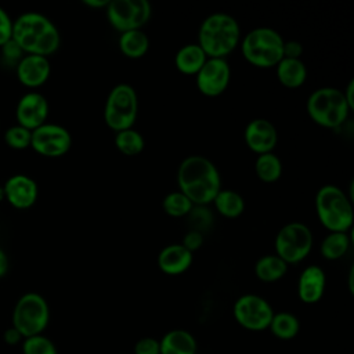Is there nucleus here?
Instances as JSON below:
<instances>
[{
    "label": "nucleus",
    "instance_id": "nucleus-5",
    "mask_svg": "<svg viewBox=\"0 0 354 354\" xmlns=\"http://www.w3.org/2000/svg\"><path fill=\"white\" fill-rule=\"evenodd\" d=\"M283 37L272 28H254L241 39L239 47L243 58L260 69L275 68L283 58Z\"/></svg>",
    "mask_w": 354,
    "mask_h": 354
},
{
    "label": "nucleus",
    "instance_id": "nucleus-12",
    "mask_svg": "<svg viewBox=\"0 0 354 354\" xmlns=\"http://www.w3.org/2000/svg\"><path fill=\"white\" fill-rule=\"evenodd\" d=\"M72 147V136L61 124L46 122L40 127L32 130L30 148L44 158H61L69 152Z\"/></svg>",
    "mask_w": 354,
    "mask_h": 354
},
{
    "label": "nucleus",
    "instance_id": "nucleus-34",
    "mask_svg": "<svg viewBox=\"0 0 354 354\" xmlns=\"http://www.w3.org/2000/svg\"><path fill=\"white\" fill-rule=\"evenodd\" d=\"M133 354H160L159 340L151 336L141 337L136 342Z\"/></svg>",
    "mask_w": 354,
    "mask_h": 354
},
{
    "label": "nucleus",
    "instance_id": "nucleus-18",
    "mask_svg": "<svg viewBox=\"0 0 354 354\" xmlns=\"http://www.w3.org/2000/svg\"><path fill=\"white\" fill-rule=\"evenodd\" d=\"M325 286L326 277L324 270L317 264L307 266L297 279V296L306 304L318 303L324 296Z\"/></svg>",
    "mask_w": 354,
    "mask_h": 354
},
{
    "label": "nucleus",
    "instance_id": "nucleus-11",
    "mask_svg": "<svg viewBox=\"0 0 354 354\" xmlns=\"http://www.w3.org/2000/svg\"><path fill=\"white\" fill-rule=\"evenodd\" d=\"M232 314L235 321L243 329L261 332L268 329L274 310L264 297L254 293H246L235 300Z\"/></svg>",
    "mask_w": 354,
    "mask_h": 354
},
{
    "label": "nucleus",
    "instance_id": "nucleus-3",
    "mask_svg": "<svg viewBox=\"0 0 354 354\" xmlns=\"http://www.w3.org/2000/svg\"><path fill=\"white\" fill-rule=\"evenodd\" d=\"M241 43L238 21L225 12L207 15L198 30V44L207 58H225Z\"/></svg>",
    "mask_w": 354,
    "mask_h": 354
},
{
    "label": "nucleus",
    "instance_id": "nucleus-29",
    "mask_svg": "<svg viewBox=\"0 0 354 354\" xmlns=\"http://www.w3.org/2000/svg\"><path fill=\"white\" fill-rule=\"evenodd\" d=\"M115 147L126 156H136L144 151L145 140L140 131L131 127L115 134Z\"/></svg>",
    "mask_w": 354,
    "mask_h": 354
},
{
    "label": "nucleus",
    "instance_id": "nucleus-21",
    "mask_svg": "<svg viewBox=\"0 0 354 354\" xmlns=\"http://www.w3.org/2000/svg\"><path fill=\"white\" fill-rule=\"evenodd\" d=\"M206 59L207 57L198 43H188L177 50L174 55V66L183 75L195 76Z\"/></svg>",
    "mask_w": 354,
    "mask_h": 354
},
{
    "label": "nucleus",
    "instance_id": "nucleus-10",
    "mask_svg": "<svg viewBox=\"0 0 354 354\" xmlns=\"http://www.w3.org/2000/svg\"><path fill=\"white\" fill-rule=\"evenodd\" d=\"M105 15L109 25L119 33L142 29L152 15L148 0H109Z\"/></svg>",
    "mask_w": 354,
    "mask_h": 354
},
{
    "label": "nucleus",
    "instance_id": "nucleus-44",
    "mask_svg": "<svg viewBox=\"0 0 354 354\" xmlns=\"http://www.w3.org/2000/svg\"><path fill=\"white\" fill-rule=\"evenodd\" d=\"M120 354H122V353H120Z\"/></svg>",
    "mask_w": 354,
    "mask_h": 354
},
{
    "label": "nucleus",
    "instance_id": "nucleus-25",
    "mask_svg": "<svg viewBox=\"0 0 354 354\" xmlns=\"http://www.w3.org/2000/svg\"><path fill=\"white\" fill-rule=\"evenodd\" d=\"M214 209L218 214L227 218H236L245 210V199L243 196L232 189L221 188L214 196L213 202Z\"/></svg>",
    "mask_w": 354,
    "mask_h": 354
},
{
    "label": "nucleus",
    "instance_id": "nucleus-13",
    "mask_svg": "<svg viewBox=\"0 0 354 354\" xmlns=\"http://www.w3.org/2000/svg\"><path fill=\"white\" fill-rule=\"evenodd\" d=\"M231 80V68L225 58H207L195 75L196 88L205 97H218Z\"/></svg>",
    "mask_w": 354,
    "mask_h": 354
},
{
    "label": "nucleus",
    "instance_id": "nucleus-39",
    "mask_svg": "<svg viewBox=\"0 0 354 354\" xmlns=\"http://www.w3.org/2000/svg\"><path fill=\"white\" fill-rule=\"evenodd\" d=\"M3 340H4V343L8 344V346H15V344H18V343H22L24 337L21 336V333H19L15 328L10 326V328H7V329L4 330V333H3Z\"/></svg>",
    "mask_w": 354,
    "mask_h": 354
},
{
    "label": "nucleus",
    "instance_id": "nucleus-20",
    "mask_svg": "<svg viewBox=\"0 0 354 354\" xmlns=\"http://www.w3.org/2000/svg\"><path fill=\"white\" fill-rule=\"evenodd\" d=\"M160 354H196L198 343L185 329H171L159 340Z\"/></svg>",
    "mask_w": 354,
    "mask_h": 354
},
{
    "label": "nucleus",
    "instance_id": "nucleus-8",
    "mask_svg": "<svg viewBox=\"0 0 354 354\" xmlns=\"http://www.w3.org/2000/svg\"><path fill=\"white\" fill-rule=\"evenodd\" d=\"M138 115V97L133 86L119 83L113 86L105 100L104 122L115 133L131 129Z\"/></svg>",
    "mask_w": 354,
    "mask_h": 354
},
{
    "label": "nucleus",
    "instance_id": "nucleus-27",
    "mask_svg": "<svg viewBox=\"0 0 354 354\" xmlns=\"http://www.w3.org/2000/svg\"><path fill=\"white\" fill-rule=\"evenodd\" d=\"M254 171L260 181L267 184L275 183L282 174V162L274 152L257 155L254 160Z\"/></svg>",
    "mask_w": 354,
    "mask_h": 354
},
{
    "label": "nucleus",
    "instance_id": "nucleus-26",
    "mask_svg": "<svg viewBox=\"0 0 354 354\" xmlns=\"http://www.w3.org/2000/svg\"><path fill=\"white\" fill-rule=\"evenodd\" d=\"M268 329L277 339L292 340L300 332V321L295 314L288 311L274 313Z\"/></svg>",
    "mask_w": 354,
    "mask_h": 354
},
{
    "label": "nucleus",
    "instance_id": "nucleus-43",
    "mask_svg": "<svg viewBox=\"0 0 354 354\" xmlns=\"http://www.w3.org/2000/svg\"><path fill=\"white\" fill-rule=\"evenodd\" d=\"M4 201V189H3V185H0V203Z\"/></svg>",
    "mask_w": 354,
    "mask_h": 354
},
{
    "label": "nucleus",
    "instance_id": "nucleus-38",
    "mask_svg": "<svg viewBox=\"0 0 354 354\" xmlns=\"http://www.w3.org/2000/svg\"><path fill=\"white\" fill-rule=\"evenodd\" d=\"M303 54V44L299 40H285L283 41V58L300 59Z\"/></svg>",
    "mask_w": 354,
    "mask_h": 354
},
{
    "label": "nucleus",
    "instance_id": "nucleus-36",
    "mask_svg": "<svg viewBox=\"0 0 354 354\" xmlns=\"http://www.w3.org/2000/svg\"><path fill=\"white\" fill-rule=\"evenodd\" d=\"M12 22L8 12L0 7V47L12 39Z\"/></svg>",
    "mask_w": 354,
    "mask_h": 354
},
{
    "label": "nucleus",
    "instance_id": "nucleus-33",
    "mask_svg": "<svg viewBox=\"0 0 354 354\" xmlns=\"http://www.w3.org/2000/svg\"><path fill=\"white\" fill-rule=\"evenodd\" d=\"M187 217L191 230L198 231L201 234H203L213 223V214L207 209V206H194Z\"/></svg>",
    "mask_w": 354,
    "mask_h": 354
},
{
    "label": "nucleus",
    "instance_id": "nucleus-32",
    "mask_svg": "<svg viewBox=\"0 0 354 354\" xmlns=\"http://www.w3.org/2000/svg\"><path fill=\"white\" fill-rule=\"evenodd\" d=\"M30 137H32V131L19 126V124H14L10 126L6 133H4V141L7 144V147L17 149V151H22L30 147Z\"/></svg>",
    "mask_w": 354,
    "mask_h": 354
},
{
    "label": "nucleus",
    "instance_id": "nucleus-41",
    "mask_svg": "<svg viewBox=\"0 0 354 354\" xmlns=\"http://www.w3.org/2000/svg\"><path fill=\"white\" fill-rule=\"evenodd\" d=\"M8 272V257L3 249H0V278Z\"/></svg>",
    "mask_w": 354,
    "mask_h": 354
},
{
    "label": "nucleus",
    "instance_id": "nucleus-22",
    "mask_svg": "<svg viewBox=\"0 0 354 354\" xmlns=\"http://www.w3.org/2000/svg\"><path fill=\"white\" fill-rule=\"evenodd\" d=\"M277 79L286 88H299L307 79V68L301 59L282 58L277 65Z\"/></svg>",
    "mask_w": 354,
    "mask_h": 354
},
{
    "label": "nucleus",
    "instance_id": "nucleus-16",
    "mask_svg": "<svg viewBox=\"0 0 354 354\" xmlns=\"http://www.w3.org/2000/svg\"><path fill=\"white\" fill-rule=\"evenodd\" d=\"M243 140L252 152L263 155L272 152V149L277 147L278 131L268 119L256 118L245 126Z\"/></svg>",
    "mask_w": 354,
    "mask_h": 354
},
{
    "label": "nucleus",
    "instance_id": "nucleus-31",
    "mask_svg": "<svg viewBox=\"0 0 354 354\" xmlns=\"http://www.w3.org/2000/svg\"><path fill=\"white\" fill-rule=\"evenodd\" d=\"M22 354H58V350L54 342L41 333L22 340Z\"/></svg>",
    "mask_w": 354,
    "mask_h": 354
},
{
    "label": "nucleus",
    "instance_id": "nucleus-7",
    "mask_svg": "<svg viewBox=\"0 0 354 354\" xmlns=\"http://www.w3.org/2000/svg\"><path fill=\"white\" fill-rule=\"evenodd\" d=\"M50 322V307L47 300L36 292L24 293L15 303L11 314V326L21 336L30 337L41 335Z\"/></svg>",
    "mask_w": 354,
    "mask_h": 354
},
{
    "label": "nucleus",
    "instance_id": "nucleus-24",
    "mask_svg": "<svg viewBox=\"0 0 354 354\" xmlns=\"http://www.w3.org/2000/svg\"><path fill=\"white\" fill-rule=\"evenodd\" d=\"M288 264L277 254H264L254 264V274L261 282H277L288 272Z\"/></svg>",
    "mask_w": 354,
    "mask_h": 354
},
{
    "label": "nucleus",
    "instance_id": "nucleus-14",
    "mask_svg": "<svg viewBox=\"0 0 354 354\" xmlns=\"http://www.w3.org/2000/svg\"><path fill=\"white\" fill-rule=\"evenodd\" d=\"M48 112L50 105L47 98L39 91H28L17 102V124L32 131L47 122Z\"/></svg>",
    "mask_w": 354,
    "mask_h": 354
},
{
    "label": "nucleus",
    "instance_id": "nucleus-9",
    "mask_svg": "<svg viewBox=\"0 0 354 354\" xmlns=\"http://www.w3.org/2000/svg\"><path fill=\"white\" fill-rule=\"evenodd\" d=\"M314 243L311 230L300 221L285 224L275 236V254L288 266L303 261L311 252Z\"/></svg>",
    "mask_w": 354,
    "mask_h": 354
},
{
    "label": "nucleus",
    "instance_id": "nucleus-1",
    "mask_svg": "<svg viewBox=\"0 0 354 354\" xmlns=\"http://www.w3.org/2000/svg\"><path fill=\"white\" fill-rule=\"evenodd\" d=\"M177 185L194 206H207L221 189V176L206 156L189 155L177 169Z\"/></svg>",
    "mask_w": 354,
    "mask_h": 354
},
{
    "label": "nucleus",
    "instance_id": "nucleus-15",
    "mask_svg": "<svg viewBox=\"0 0 354 354\" xmlns=\"http://www.w3.org/2000/svg\"><path fill=\"white\" fill-rule=\"evenodd\" d=\"M4 199L18 210L32 207L39 196L37 183L26 174H14L3 184Z\"/></svg>",
    "mask_w": 354,
    "mask_h": 354
},
{
    "label": "nucleus",
    "instance_id": "nucleus-28",
    "mask_svg": "<svg viewBox=\"0 0 354 354\" xmlns=\"http://www.w3.org/2000/svg\"><path fill=\"white\" fill-rule=\"evenodd\" d=\"M350 248V236L347 232H329L321 242L319 252L326 260L342 259Z\"/></svg>",
    "mask_w": 354,
    "mask_h": 354
},
{
    "label": "nucleus",
    "instance_id": "nucleus-4",
    "mask_svg": "<svg viewBox=\"0 0 354 354\" xmlns=\"http://www.w3.org/2000/svg\"><path fill=\"white\" fill-rule=\"evenodd\" d=\"M315 213L329 232H348L354 221L350 196L333 184L322 185L315 195Z\"/></svg>",
    "mask_w": 354,
    "mask_h": 354
},
{
    "label": "nucleus",
    "instance_id": "nucleus-42",
    "mask_svg": "<svg viewBox=\"0 0 354 354\" xmlns=\"http://www.w3.org/2000/svg\"><path fill=\"white\" fill-rule=\"evenodd\" d=\"M109 0H83V4L88 8H106Z\"/></svg>",
    "mask_w": 354,
    "mask_h": 354
},
{
    "label": "nucleus",
    "instance_id": "nucleus-40",
    "mask_svg": "<svg viewBox=\"0 0 354 354\" xmlns=\"http://www.w3.org/2000/svg\"><path fill=\"white\" fill-rule=\"evenodd\" d=\"M342 91H343L344 100H346L347 105L350 106V109H354V97H353V93H354V80L351 79V80L347 83L346 88L342 90Z\"/></svg>",
    "mask_w": 354,
    "mask_h": 354
},
{
    "label": "nucleus",
    "instance_id": "nucleus-30",
    "mask_svg": "<svg viewBox=\"0 0 354 354\" xmlns=\"http://www.w3.org/2000/svg\"><path fill=\"white\" fill-rule=\"evenodd\" d=\"M194 203L181 191H171L162 199V209L170 217H187Z\"/></svg>",
    "mask_w": 354,
    "mask_h": 354
},
{
    "label": "nucleus",
    "instance_id": "nucleus-6",
    "mask_svg": "<svg viewBox=\"0 0 354 354\" xmlns=\"http://www.w3.org/2000/svg\"><path fill=\"white\" fill-rule=\"evenodd\" d=\"M306 111L315 124L325 129H337L347 120L351 109L340 88L321 87L308 95Z\"/></svg>",
    "mask_w": 354,
    "mask_h": 354
},
{
    "label": "nucleus",
    "instance_id": "nucleus-37",
    "mask_svg": "<svg viewBox=\"0 0 354 354\" xmlns=\"http://www.w3.org/2000/svg\"><path fill=\"white\" fill-rule=\"evenodd\" d=\"M181 245L189 250L191 253H194L195 250H198L202 245H203V234L189 230L188 232H185V235L183 236V242Z\"/></svg>",
    "mask_w": 354,
    "mask_h": 354
},
{
    "label": "nucleus",
    "instance_id": "nucleus-23",
    "mask_svg": "<svg viewBox=\"0 0 354 354\" xmlns=\"http://www.w3.org/2000/svg\"><path fill=\"white\" fill-rule=\"evenodd\" d=\"M118 46L124 57L130 59H138L148 53L149 39L142 29L127 30L120 33L118 39Z\"/></svg>",
    "mask_w": 354,
    "mask_h": 354
},
{
    "label": "nucleus",
    "instance_id": "nucleus-19",
    "mask_svg": "<svg viewBox=\"0 0 354 354\" xmlns=\"http://www.w3.org/2000/svg\"><path fill=\"white\" fill-rule=\"evenodd\" d=\"M194 254L181 243H171L165 246L158 254V266L166 275L184 274L192 264Z\"/></svg>",
    "mask_w": 354,
    "mask_h": 354
},
{
    "label": "nucleus",
    "instance_id": "nucleus-17",
    "mask_svg": "<svg viewBox=\"0 0 354 354\" xmlns=\"http://www.w3.org/2000/svg\"><path fill=\"white\" fill-rule=\"evenodd\" d=\"M18 82L28 88L43 86L51 73V64L47 57L25 54L15 66Z\"/></svg>",
    "mask_w": 354,
    "mask_h": 354
},
{
    "label": "nucleus",
    "instance_id": "nucleus-35",
    "mask_svg": "<svg viewBox=\"0 0 354 354\" xmlns=\"http://www.w3.org/2000/svg\"><path fill=\"white\" fill-rule=\"evenodd\" d=\"M0 48H1V54H3V58L6 59V62H10L14 66H17V64L25 55V53L21 50V47L12 39L8 43H6L4 46H1Z\"/></svg>",
    "mask_w": 354,
    "mask_h": 354
},
{
    "label": "nucleus",
    "instance_id": "nucleus-2",
    "mask_svg": "<svg viewBox=\"0 0 354 354\" xmlns=\"http://www.w3.org/2000/svg\"><path fill=\"white\" fill-rule=\"evenodd\" d=\"M12 40L25 54L50 57L61 46V35L55 24L37 11H26L12 22Z\"/></svg>",
    "mask_w": 354,
    "mask_h": 354
}]
</instances>
